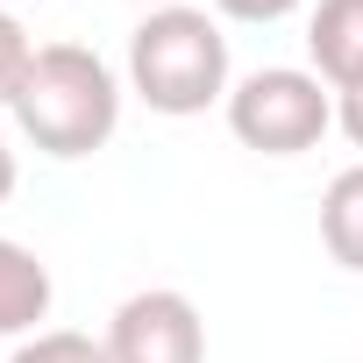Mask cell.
<instances>
[{
  "label": "cell",
  "instance_id": "cell-3",
  "mask_svg": "<svg viewBox=\"0 0 363 363\" xmlns=\"http://www.w3.org/2000/svg\"><path fill=\"white\" fill-rule=\"evenodd\" d=\"M228 135L257 157H299L335 128V93L299 65H264L242 86H228Z\"/></svg>",
  "mask_w": 363,
  "mask_h": 363
},
{
  "label": "cell",
  "instance_id": "cell-14",
  "mask_svg": "<svg viewBox=\"0 0 363 363\" xmlns=\"http://www.w3.org/2000/svg\"><path fill=\"white\" fill-rule=\"evenodd\" d=\"M0 114H8V100H0Z\"/></svg>",
  "mask_w": 363,
  "mask_h": 363
},
{
  "label": "cell",
  "instance_id": "cell-5",
  "mask_svg": "<svg viewBox=\"0 0 363 363\" xmlns=\"http://www.w3.org/2000/svg\"><path fill=\"white\" fill-rule=\"evenodd\" d=\"M306 57L328 93L363 86V0H320L306 15Z\"/></svg>",
  "mask_w": 363,
  "mask_h": 363
},
{
  "label": "cell",
  "instance_id": "cell-4",
  "mask_svg": "<svg viewBox=\"0 0 363 363\" xmlns=\"http://www.w3.org/2000/svg\"><path fill=\"white\" fill-rule=\"evenodd\" d=\"M107 356L114 363H207V320L171 285L128 292L107 320Z\"/></svg>",
  "mask_w": 363,
  "mask_h": 363
},
{
  "label": "cell",
  "instance_id": "cell-10",
  "mask_svg": "<svg viewBox=\"0 0 363 363\" xmlns=\"http://www.w3.org/2000/svg\"><path fill=\"white\" fill-rule=\"evenodd\" d=\"M214 8H221L228 22H257V29H271V22H285V15H299L306 0H214Z\"/></svg>",
  "mask_w": 363,
  "mask_h": 363
},
{
  "label": "cell",
  "instance_id": "cell-9",
  "mask_svg": "<svg viewBox=\"0 0 363 363\" xmlns=\"http://www.w3.org/2000/svg\"><path fill=\"white\" fill-rule=\"evenodd\" d=\"M29 65H36V43H29V29H22L8 8H0V100H15V93H22Z\"/></svg>",
  "mask_w": 363,
  "mask_h": 363
},
{
  "label": "cell",
  "instance_id": "cell-7",
  "mask_svg": "<svg viewBox=\"0 0 363 363\" xmlns=\"http://www.w3.org/2000/svg\"><path fill=\"white\" fill-rule=\"evenodd\" d=\"M320 242L342 271H363V164L335 171L320 193Z\"/></svg>",
  "mask_w": 363,
  "mask_h": 363
},
{
  "label": "cell",
  "instance_id": "cell-13",
  "mask_svg": "<svg viewBox=\"0 0 363 363\" xmlns=\"http://www.w3.org/2000/svg\"><path fill=\"white\" fill-rule=\"evenodd\" d=\"M135 8H171V0H135Z\"/></svg>",
  "mask_w": 363,
  "mask_h": 363
},
{
  "label": "cell",
  "instance_id": "cell-12",
  "mask_svg": "<svg viewBox=\"0 0 363 363\" xmlns=\"http://www.w3.org/2000/svg\"><path fill=\"white\" fill-rule=\"evenodd\" d=\"M15 178H22V171H15V150H8V143H0V207H8V200H15Z\"/></svg>",
  "mask_w": 363,
  "mask_h": 363
},
{
  "label": "cell",
  "instance_id": "cell-8",
  "mask_svg": "<svg viewBox=\"0 0 363 363\" xmlns=\"http://www.w3.org/2000/svg\"><path fill=\"white\" fill-rule=\"evenodd\" d=\"M8 363H114V356H107V342H93L79 328H36V335H22V349Z\"/></svg>",
  "mask_w": 363,
  "mask_h": 363
},
{
  "label": "cell",
  "instance_id": "cell-1",
  "mask_svg": "<svg viewBox=\"0 0 363 363\" xmlns=\"http://www.w3.org/2000/svg\"><path fill=\"white\" fill-rule=\"evenodd\" d=\"M8 114L43 157L72 164V157L107 150V135L121 128V79L86 43H43L22 93L8 100Z\"/></svg>",
  "mask_w": 363,
  "mask_h": 363
},
{
  "label": "cell",
  "instance_id": "cell-6",
  "mask_svg": "<svg viewBox=\"0 0 363 363\" xmlns=\"http://www.w3.org/2000/svg\"><path fill=\"white\" fill-rule=\"evenodd\" d=\"M50 292H57L50 264L36 250L0 235V342H8V335H36V320L50 313Z\"/></svg>",
  "mask_w": 363,
  "mask_h": 363
},
{
  "label": "cell",
  "instance_id": "cell-2",
  "mask_svg": "<svg viewBox=\"0 0 363 363\" xmlns=\"http://www.w3.org/2000/svg\"><path fill=\"white\" fill-rule=\"evenodd\" d=\"M128 93L150 114H207L214 100H228V36L207 8H150L128 36Z\"/></svg>",
  "mask_w": 363,
  "mask_h": 363
},
{
  "label": "cell",
  "instance_id": "cell-11",
  "mask_svg": "<svg viewBox=\"0 0 363 363\" xmlns=\"http://www.w3.org/2000/svg\"><path fill=\"white\" fill-rule=\"evenodd\" d=\"M335 128L363 150V86H356V93H335Z\"/></svg>",
  "mask_w": 363,
  "mask_h": 363
}]
</instances>
